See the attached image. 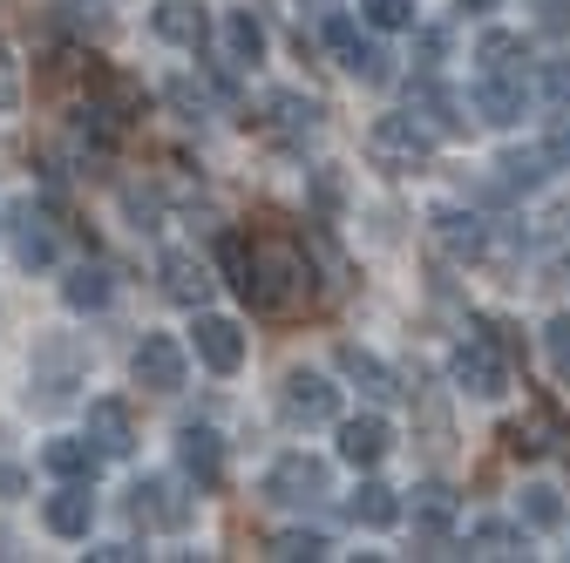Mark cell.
<instances>
[{
	"mask_svg": "<svg viewBox=\"0 0 570 563\" xmlns=\"http://www.w3.org/2000/svg\"><path fill=\"white\" fill-rule=\"evenodd\" d=\"M306 293V258L293 245H252V271H245V306L252 313H293Z\"/></svg>",
	"mask_w": 570,
	"mask_h": 563,
	"instance_id": "cell-1",
	"label": "cell"
},
{
	"mask_svg": "<svg viewBox=\"0 0 570 563\" xmlns=\"http://www.w3.org/2000/svg\"><path fill=\"white\" fill-rule=\"evenodd\" d=\"M367 164L387 177H421L435 164V136H428L414 116H374L367 122Z\"/></svg>",
	"mask_w": 570,
	"mask_h": 563,
	"instance_id": "cell-2",
	"label": "cell"
},
{
	"mask_svg": "<svg viewBox=\"0 0 570 563\" xmlns=\"http://www.w3.org/2000/svg\"><path fill=\"white\" fill-rule=\"evenodd\" d=\"M455 387L475 394V401H503V394H510V354H503V339L469 333V339L455 346Z\"/></svg>",
	"mask_w": 570,
	"mask_h": 563,
	"instance_id": "cell-3",
	"label": "cell"
},
{
	"mask_svg": "<svg viewBox=\"0 0 570 563\" xmlns=\"http://www.w3.org/2000/svg\"><path fill=\"white\" fill-rule=\"evenodd\" d=\"M320 496H333V468H326L320 455L293 448V455H278V462L265 468V503L293 510V503H320Z\"/></svg>",
	"mask_w": 570,
	"mask_h": 563,
	"instance_id": "cell-4",
	"label": "cell"
},
{
	"mask_svg": "<svg viewBox=\"0 0 570 563\" xmlns=\"http://www.w3.org/2000/svg\"><path fill=\"white\" fill-rule=\"evenodd\" d=\"M278 407H285L293 428H333L340 421V387L326 374H313V367H293L278 381Z\"/></svg>",
	"mask_w": 570,
	"mask_h": 563,
	"instance_id": "cell-5",
	"label": "cell"
},
{
	"mask_svg": "<svg viewBox=\"0 0 570 563\" xmlns=\"http://www.w3.org/2000/svg\"><path fill=\"white\" fill-rule=\"evenodd\" d=\"M129 374H136V387H150V394H177V387L190 381V354H184V339H177V333H142Z\"/></svg>",
	"mask_w": 570,
	"mask_h": 563,
	"instance_id": "cell-6",
	"label": "cell"
},
{
	"mask_svg": "<svg viewBox=\"0 0 570 563\" xmlns=\"http://www.w3.org/2000/svg\"><path fill=\"white\" fill-rule=\"evenodd\" d=\"M129 516H136L142 530H184V523L197 516V503L184 496V482H170V475H142V482L129 488Z\"/></svg>",
	"mask_w": 570,
	"mask_h": 563,
	"instance_id": "cell-7",
	"label": "cell"
},
{
	"mask_svg": "<svg viewBox=\"0 0 570 563\" xmlns=\"http://www.w3.org/2000/svg\"><path fill=\"white\" fill-rule=\"evenodd\" d=\"M326 48H333V61L346 68L353 82H387V55H381L361 28H353L346 14H326Z\"/></svg>",
	"mask_w": 570,
	"mask_h": 563,
	"instance_id": "cell-8",
	"label": "cell"
},
{
	"mask_svg": "<svg viewBox=\"0 0 570 563\" xmlns=\"http://www.w3.org/2000/svg\"><path fill=\"white\" fill-rule=\"evenodd\" d=\"M197 360H204L210 374H238V367H245V326L197 306Z\"/></svg>",
	"mask_w": 570,
	"mask_h": 563,
	"instance_id": "cell-9",
	"label": "cell"
},
{
	"mask_svg": "<svg viewBox=\"0 0 570 563\" xmlns=\"http://www.w3.org/2000/svg\"><path fill=\"white\" fill-rule=\"evenodd\" d=\"M428 136H469V116H462V96L455 89H442L435 76H421L414 82V109H407Z\"/></svg>",
	"mask_w": 570,
	"mask_h": 563,
	"instance_id": "cell-10",
	"label": "cell"
},
{
	"mask_svg": "<svg viewBox=\"0 0 570 563\" xmlns=\"http://www.w3.org/2000/svg\"><path fill=\"white\" fill-rule=\"evenodd\" d=\"M177 462H184V475L197 482V488H218L225 482V442H218V428H177Z\"/></svg>",
	"mask_w": 570,
	"mask_h": 563,
	"instance_id": "cell-11",
	"label": "cell"
},
{
	"mask_svg": "<svg viewBox=\"0 0 570 563\" xmlns=\"http://www.w3.org/2000/svg\"><path fill=\"white\" fill-rule=\"evenodd\" d=\"M387 448H394V428H387L381 414H353V421H340V462H353V468H381Z\"/></svg>",
	"mask_w": 570,
	"mask_h": 563,
	"instance_id": "cell-12",
	"label": "cell"
},
{
	"mask_svg": "<svg viewBox=\"0 0 570 563\" xmlns=\"http://www.w3.org/2000/svg\"><path fill=\"white\" fill-rule=\"evenodd\" d=\"M320 122H326V109H320L313 96H293V89L265 96V129L285 136V144H306V136H320Z\"/></svg>",
	"mask_w": 570,
	"mask_h": 563,
	"instance_id": "cell-13",
	"label": "cell"
},
{
	"mask_svg": "<svg viewBox=\"0 0 570 563\" xmlns=\"http://www.w3.org/2000/svg\"><path fill=\"white\" fill-rule=\"evenodd\" d=\"M333 360H340V374H346L353 387H361L367 401H394V394H401V374H394V367H387L381 354H367V346L340 339V354H333Z\"/></svg>",
	"mask_w": 570,
	"mask_h": 563,
	"instance_id": "cell-14",
	"label": "cell"
},
{
	"mask_svg": "<svg viewBox=\"0 0 570 563\" xmlns=\"http://www.w3.org/2000/svg\"><path fill=\"white\" fill-rule=\"evenodd\" d=\"M41 523L55 536H89V523H96V488L89 482H61L55 496L41 503Z\"/></svg>",
	"mask_w": 570,
	"mask_h": 563,
	"instance_id": "cell-15",
	"label": "cell"
},
{
	"mask_svg": "<svg viewBox=\"0 0 570 563\" xmlns=\"http://www.w3.org/2000/svg\"><path fill=\"white\" fill-rule=\"evenodd\" d=\"M89 442L102 448V462H122V455L136 448V421H129V407H122L116 394L89 401Z\"/></svg>",
	"mask_w": 570,
	"mask_h": 563,
	"instance_id": "cell-16",
	"label": "cell"
},
{
	"mask_svg": "<svg viewBox=\"0 0 570 563\" xmlns=\"http://www.w3.org/2000/svg\"><path fill=\"white\" fill-rule=\"evenodd\" d=\"M150 28H157V41H170V48H204L210 14L197 8V0H157V8H150Z\"/></svg>",
	"mask_w": 570,
	"mask_h": 563,
	"instance_id": "cell-17",
	"label": "cell"
},
{
	"mask_svg": "<svg viewBox=\"0 0 570 563\" xmlns=\"http://www.w3.org/2000/svg\"><path fill=\"white\" fill-rule=\"evenodd\" d=\"M41 468H48V475H61V482H96L102 448H96L89 435H55V442L41 448Z\"/></svg>",
	"mask_w": 570,
	"mask_h": 563,
	"instance_id": "cell-18",
	"label": "cell"
},
{
	"mask_svg": "<svg viewBox=\"0 0 570 563\" xmlns=\"http://www.w3.org/2000/svg\"><path fill=\"white\" fill-rule=\"evenodd\" d=\"M523 109H530V96H523V76H482L475 82V116L482 122H523Z\"/></svg>",
	"mask_w": 570,
	"mask_h": 563,
	"instance_id": "cell-19",
	"label": "cell"
},
{
	"mask_svg": "<svg viewBox=\"0 0 570 563\" xmlns=\"http://www.w3.org/2000/svg\"><path fill=\"white\" fill-rule=\"evenodd\" d=\"M164 293L177 299V306H204L210 299V265L197 258V251H164Z\"/></svg>",
	"mask_w": 570,
	"mask_h": 563,
	"instance_id": "cell-20",
	"label": "cell"
},
{
	"mask_svg": "<svg viewBox=\"0 0 570 563\" xmlns=\"http://www.w3.org/2000/svg\"><path fill=\"white\" fill-rule=\"evenodd\" d=\"M414 510V530L421 536H449L455 530V488L449 482H421L414 488V503H401V516Z\"/></svg>",
	"mask_w": 570,
	"mask_h": 563,
	"instance_id": "cell-21",
	"label": "cell"
},
{
	"mask_svg": "<svg viewBox=\"0 0 570 563\" xmlns=\"http://www.w3.org/2000/svg\"><path fill=\"white\" fill-rule=\"evenodd\" d=\"M435 245L449 251V258H482V245H489V231H482V218L475 210H435Z\"/></svg>",
	"mask_w": 570,
	"mask_h": 563,
	"instance_id": "cell-22",
	"label": "cell"
},
{
	"mask_svg": "<svg viewBox=\"0 0 570 563\" xmlns=\"http://www.w3.org/2000/svg\"><path fill=\"white\" fill-rule=\"evenodd\" d=\"M475 61H482V76H523V61H530V41L517 28H489L475 41Z\"/></svg>",
	"mask_w": 570,
	"mask_h": 563,
	"instance_id": "cell-23",
	"label": "cell"
},
{
	"mask_svg": "<svg viewBox=\"0 0 570 563\" xmlns=\"http://www.w3.org/2000/svg\"><path fill=\"white\" fill-rule=\"evenodd\" d=\"M346 516L361 523V530H394V523H401V488L361 482V488H353V503H346Z\"/></svg>",
	"mask_w": 570,
	"mask_h": 563,
	"instance_id": "cell-24",
	"label": "cell"
},
{
	"mask_svg": "<svg viewBox=\"0 0 570 563\" xmlns=\"http://www.w3.org/2000/svg\"><path fill=\"white\" fill-rule=\"evenodd\" d=\"M61 299L76 306V313H102V306L116 299V286H109V271H102V265H76V271L61 278Z\"/></svg>",
	"mask_w": 570,
	"mask_h": 563,
	"instance_id": "cell-25",
	"label": "cell"
},
{
	"mask_svg": "<svg viewBox=\"0 0 570 563\" xmlns=\"http://www.w3.org/2000/svg\"><path fill=\"white\" fill-rule=\"evenodd\" d=\"M55 28L76 41H102L109 34V8L102 0H55Z\"/></svg>",
	"mask_w": 570,
	"mask_h": 563,
	"instance_id": "cell-26",
	"label": "cell"
},
{
	"mask_svg": "<svg viewBox=\"0 0 570 563\" xmlns=\"http://www.w3.org/2000/svg\"><path fill=\"white\" fill-rule=\"evenodd\" d=\"M225 55H232L238 68L265 61V28H258V14H252V8H232V14H225Z\"/></svg>",
	"mask_w": 570,
	"mask_h": 563,
	"instance_id": "cell-27",
	"label": "cell"
},
{
	"mask_svg": "<svg viewBox=\"0 0 570 563\" xmlns=\"http://www.w3.org/2000/svg\"><path fill=\"white\" fill-rule=\"evenodd\" d=\"M14 258H21V271H35V265H55V231H48V218L21 210V225H14Z\"/></svg>",
	"mask_w": 570,
	"mask_h": 563,
	"instance_id": "cell-28",
	"label": "cell"
},
{
	"mask_svg": "<svg viewBox=\"0 0 570 563\" xmlns=\"http://www.w3.org/2000/svg\"><path fill=\"white\" fill-rule=\"evenodd\" d=\"M517 523H530V530H563V496L550 482H530L523 496H517Z\"/></svg>",
	"mask_w": 570,
	"mask_h": 563,
	"instance_id": "cell-29",
	"label": "cell"
},
{
	"mask_svg": "<svg viewBox=\"0 0 570 563\" xmlns=\"http://www.w3.org/2000/svg\"><path fill=\"white\" fill-rule=\"evenodd\" d=\"M530 543H523V530H510V523H475L469 530V556H523Z\"/></svg>",
	"mask_w": 570,
	"mask_h": 563,
	"instance_id": "cell-30",
	"label": "cell"
},
{
	"mask_svg": "<svg viewBox=\"0 0 570 563\" xmlns=\"http://www.w3.org/2000/svg\"><path fill=\"white\" fill-rule=\"evenodd\" d=\"M326 550H333V543H326V536H320V530H278V536H272V550H265V556H278V563H320V556H326Z\"/></svg>",
	"mask_w": 570,
	"mask_h": 563,
	"instance_id": "cell-31",
	"label": "cell"
},
{
	"mask_svg": "<svg viewBox=\"0 0 570 563\" xmlns=\"http://www.w3.org/2000/svg\"><path fill=\"white\" fill-rule=\"evenodd\" d=\"M550 428H557L550 414H537V421H510V428H503V448H510V455H523V462H537V455L550 448V442H543Z\"/></svg>",
	"mask_w": 570,
	"mask_h": 563,
	"instance_id": "cell-32",
	"label": "cell"
},
{
	"mask_svg": "<svg viewBox=\"0 0 570 563\" xmlns=\"http://www.w3.org/2000/svg\"><path fill=\"white\" fill-rule=\"evenodd\" d=\"M495 170H503L510 190H537L543 170H550V157H543V150H503V164H495Z\"/></svg>",
	"mask_w": 570,
	"mask_h": 563,
	"instance_id": "cell-33",
	"label": "cell"
},
{
	"mask_svg": "<svg viewBox=\"0 0 570 563\" xmlns=\"http://www.w3.org/2000/svg\"><path fill=\"white\" fill-rule=\"evenodd\" d=\"M361 21L381 34H401V28H414V0H361Z\"/></svg>",
	"mask_w": 570,
	"mask_h": 563,
	"instance_id": "cell-34",
	"label": "cell"
},
{
	"mask_svg": "<svg viewBox=\"0 0 570 563\" xmlns=\"http://www.w3.org/2000/svg\"><path fill=\"white\" fill-rule=\"evenodd\" d=\"M543 354H550V367H557V381L570 387V313H557V319L543 326Z\"/></svg>",
	"mask_w": 570,
	"mask_h": 563,
	"instance_id": "cell-35",
	"label": "cell"
},
{
	"mask_svg": "<svg viewBox=\"0 0 570 563\" xmlns=\"http://www.w3.org/2000/svg\"><path fill=\"white\" fill-rule=\"evenodd\" d=\"M218 265H225V278H232V286L245 293V271H252V245H245L238 231H225V238H218Z\"/></svg>",
	"mask_w": 570,
	"mask_h": 563,
	"instance_id": "cell-36",
	"label": "cell"
},
{
	"mask_svg": "<svg viewBox=\"0 0 570 563\" xmlns=\"http://www.w3.org/2000/svg\"><path fill=\"white\" fill-rule=\"evenodd\" d=\"M543 96L557 102V116H570V55L543 61Z\"/></svg>",
	"mask_w": 570,
	"mask_h": 563,
	"instance_id": "cell-37",
	"label": "cell"
},
{
	"mask_svg": "<svg viewBox=\"0 0 570 563\" xmlns=\"http://www.w3.org/2000/svg\"><path fill=\"white\" fill-rule=\"evenodd\" d=\"M21 102V68H14V48L0 41V109H14Z\"/></svg>",
	"mask_w": 570,
	"mask_h": 563,
	"instance_id": "cell-38",
	"label": "cell"
},
{
	"mask_svg": "<svg viewBox=\"0 0 570 563\" xmlns=\"http://www.w3.org/2000/svg\"><path fill=\"white\" fill-rule=\"evenodd\" d=\"M543 157H550L557 170H570V116H563V122L550 129V144H543Z\"/></svg>",
	"mask_w": 570,
	"mask_h": 563,
	"instance_id": "cell-39",
	"label": "cell"
},
{
	"mask_svg": "<svg viewBox=\"0 0 570 563\" xmlns=\"http://www.w3.org/2000/svg\"><path fill=\"white\" fill-rule=\"evenodd\" d=\"M8 496H28V475L14 462H0V503H8Z\"/></svg>",
	"mask_w": 570,
	"mask_h": 563,
	"instance_id": "cell-40",
	"label": "cell"
},
{
	"mask_svg": "<svg viewBox=\"0 0 570 563\" xmlns=\"http://www.w3.org/2000/svg\"><path fill=\"white\" fill-rule=\"evenodd\" d=\"M89 556H96V563H129V556H142V550H129V543H96Z\"/></svg>",
	"mask_w": 570,
	"mask_h": 563,
	"instance_id": "cell-41",
	"label": "cell"
},
{
	"mask_svg": "<svg viewBox=\"0 0 570 563\" xmlns=\"http://www.w3.org/2000/svg\"><path fill=\"white\" fill-rule=\"evenodd\" d=\"M299 8H306V14H333V8H340V0H299Z\"/></svg>",
	"mask_w": 570,
	"mask_h": 563,
	"instance_id": "cell-42",
	"label": "cell"
},
{
	"mask_svg": "<svg viewBox=\"0 0 570 563\" xmlns=\"http://www.w3.org/2000/svg\"><path fill=\"white\" fill-rule=\"evenodd\" d=\"M462 8H469V14H482V8H489V0H462Z\"/></svg>",
	"mask_w": 570,
	"mask_h": 563,
	"instance_id": "cell-43",
	"label": "cell"
}]
</instances>
